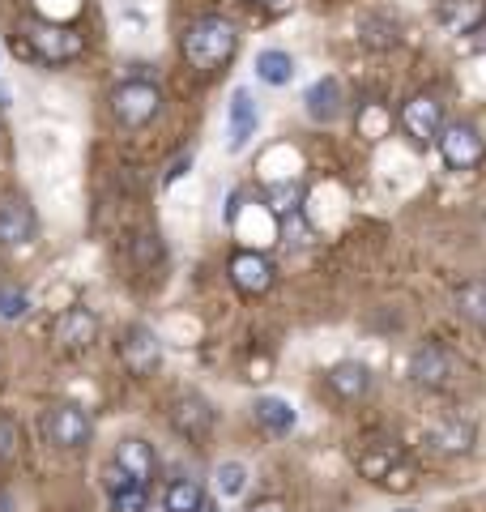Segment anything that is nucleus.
Wrapping results in <instances>:
<instances>
[{"instance_id":"11","label":"nucleus","mask_w":486,"mask_h":512,"mask_svg":"<svg viewBox=\"0 0 486 512\" xmlns=\"http://www.w3.org/2000/svg\"><path fill=\"white\" fill-rule=\"evenodd\" d=\"M226 274H231L235 291H243V295H265L269 286H273V265L265 261L261 252H252V248L235 252L231 265H226Z\"/></svg>"},{"instance_id":"25","label":"nucleus","mask_w":486,"mask_h":512,"mask_svg":"<svg viewBox=\"0 0 486 512\" xmlns=\"http://www.w3.org/2000/svg\"><path fill=\"white\" fill-rule=\"evenodd\" d=\"M26 308H30L26 291H13V286H0V316H5V320H18V316H26Z\"/></svg>"},{"instance_id":"22","label":"nucleus","mask_w":486,"mask_h":512,"mask_svg":"<svg viewBox=\"0 0 486 512\" xmlns=\"http://www.w3.org/2000/svg\"><path fill=\"white\" fill-rule=\"evenodd\" d=\"M457 312L469 320V325H478L486 333V278H474L465 282L457 291Z\"/></svg>"},{"instance_id":"23","label":"nucleus","mask_w":486,"mask_h":512,"mask_svg":"<svg viewBox=\"0 0 486 512\" xmlns=\"http://www.w3.org/2000/svg\"><path fill=\"white\" fill-rule=\"evenodd\" d=\"M214 487L222 500H235V495H243V487H248V466H243V461H222L214 474Z\"/></svg>"},{"instance_id":"5","label":"nucleus","mask_w":486,"mask_h":512,"mask_svg":"<svg viewBox=\"0 0 486 512\" xmlns=\"http://www.w3.org/2000/svg\"><path fill=\"white\" fill-rule=\"evenodd\" d=\"M43 436L47 444H56V448H86L90 436H94V423H90V414L73 406V402H60L43 414Z\"/></svg>"},{"instance_id":"12","label":"nucleus","mask_w":486,"mask_h":512,"mask_svg":"<svg viewBox=\"0 0 486 512\" xmlns=\"http://www.w3.org/2000/svg\"><path fill=\"white\" fill-rule=\"evenodd\" d=\"M52 333H56V346L60 350L77 355V350H90L94 338H99V316H94L90 308H69V312H60Z\"/></svg>"},{"instance_id":"16","label":"nucleus","mask_w":486,"mask_h":512,"mask_svg":"<svg viewBox=\"0 0 486 512\" xmlns=\"http://www.w3.org/2000/svg\"><path fill=\"white\" fill-rule=\"evenodd\" d=\"M324 384H329V393L342 397V402H359V397L371 393V367L359 363V359L333 363L329 372H324Z\"/></svg>"},{"instance_id":"3","label":"nucleus","mask_w":486,"mask_h":512,"mask_svg":"<svg viewBox=\"0 0 486 512\" xmlns=\"http://www.w3.org/2000/svg\"><path fill=\"white\" fill-rule=\"evenodd\" d=\"M435 146H440V158H444L448 171H474L486 158V141H482V133L469 120L444 124L440 137H435Z\"/></svg>"},{"instance_id":"19","label":"nucleus","mask_w":486,"mask_h":512,"mask_svg":"<svg viewBox=\"0 0 486 512\" xmlns=\"http://www.w3.org/2000/svg\"><path fill=\"white\" fill-rule=\"evenodd\" d=\"M252 414H256V423H261L269 436H290L295 423H299V414H295V406H290L286 397H256Z\"/></svg>"},{"instance_id":"13","label":"nucleus","mask_w":486,"mask_h":512,"mask_svg":"<svg viewBox=\"0 0 486 512\" xmlns=\"http://www.w3.org/2000/svg\"><path fill=\"white\" fill-rule=\"evenodd\" d=\"M39 222H35V210L22 201V197H5L0 201V244L5 248H26L35 239Z\"/></svg>"},{"instance_id":"4","label":"nucleus","mask_w":486,"mask_h":512,"mask_svg":"<svg viewBox=\"0 0 486 512\" xmlns=\"http://www.w3.org/2000/svg\"><path fill=\"white\" fill-rule=\"evenodd\" d=\"M111 111L124 128H145L162 111V94L154 82H124L111 94Z\"/></svg>"},{"instance_id":"28","label":"nucleus","mask_w":486,"mask_h":512,"mask_svg":"<svg viewBox=\"0 0 486 512\" xmlns=\"http://www.w3.org/2000/svg\"><path fill=\"white\" fill-rule=\"evenodd\" d=\"M188 167H192V154H180V158H175V163H171V171L162 175V188H171L175 180H184V175H188Z\"/></svg>"},{"instance_id":"2","label":"nucleus","mask_w":486,"mask_h":512,"mask_svg":"<svg viewBox=\"0 0 486 512\" xmlns=\"http://www.w3.org/2000/svg\"><path fill=\"white\" fill-rule=\"evenodd\" d=\"M22 35L30 43V52H35L43 64H69L86 52V39L77 35L73 26H56V22H26Z\"/></svg>"},{"instance_id":"15","label":"nucleus","mask_w":486,"mask_h":512,"mask_svg":"<svg viewBox=\"0 0 486 512\" xmlns=\"http://www.w3.org/2000/svg\"><path fill=\"white\" fill-rule=\"evenodd\" d=\"M111 466L133 478L137 487H150L154 474H158L154 444H145V440H120V444H116V461H111Z\"/></svg>"},{"instance_id":"10","label":"nucleus","mask_w":486,"mask_h":512,"mask_svg":"<svg viewBox=\"0 0 486 512\" xmlns=\"http://www.w3.org/2000/svg\"><path fill=\"white\" fill-rule=\"evenodd\" d=\"M303 111H307V120H316V124H337L346 111L342 82H337V77H316L303 94Z\"/></svg>"},{"instance_id":"30","label":"nucleus","mask_w":486,"mask_h":512,"mask_svg":"<svg viewBox=\"0 0 486 512\" xmlns=\"http://www.w3.org/2000/svg\"><path fill=\"white\" fill-rule=\"evenodd\" d=\"M252 5H261V9H273V13H282L286 5H295V0H252Z\"/></svg>"},{"instance_id":"26","label":"nucleus","mask_w":486,"mask_h":512,"mask_svg":"<svg viewBox=\"0 0 486 512\" xmlns=\"http://www.w3.org/2000/svg\"><path fill=\"white\" fill-rule=\"evenodd\" d=\"M133 256H137V265H141V269L158 265V261H162V244H158V235H137Z\"/></svg>"},{"instance_id":"24","label":"nucleus","mask_w":486,"mask_h":512,"mask_svg":"<svg viewBox=\"0 0 486 512\" xmlns=\"http://www.w3.org/2000/svg\"><path fill=\"white\" fill-rule=\"evenodd\" d=\"M295 205H299V184H278L273 188V197H269V210L286 218V214H295Z\"/></svg>"},{"instance_id":"18","label":"nucleus","mask_w":486,"mask_h":512,"mask_svg":"<svg viewBox=\"0 0 486 512\" xmlns=\"http://www.w3.org/2000/svg\"><path fill=\"white\" fill-rule=\"evenodd\" d=\"M474 436H478V431H474V423H469V419H448V423L427 431V444L435 448V453L457 457V453H469V448H474Z\"/></svg>"},{"instance_id":"27","label":"nucleus","mask_w":486,"mask_h":512,"mask_svg":"<svg viewBox=\"0 0 486 512\" xmlns=\"http://www.w3.org/2000/svg\"><path fill=\"white\" fill-rule=\"evenodd\" d=\"M13 453H18V427H13V419L0 414V466L13 461Z\"/></svg>"},{"instance_id":"17","label":"nucleus","mask_w":486,"mask_h":512,"mask_svg":"<svg viewBox=\"0 0 486 512\" xmlns=\"http://www.w3.org/2000/svg\"><path fill=\"white\" fill-rule=\"evenodd\" d=\"M440 26L448 35H474L486 26V5L482 0H440Z\"/></svg>"},{"instance_id":"1","label":"nucleus","mask_w":486,"mask_h":512,"mask_svg":"<svg viewBox=\"0 0 486 512\" xmlns=\"http://www.w3.org/2000/svg\"><path fill=\"white\" fill-rule=\"evenodd\" d=\"M184 60L192 64V69L201 73H218L222 64H231L235 47H239V30L226 22V18H197L188 30H184Z\"/></svg>"},{"instance_id":"20","label":"nucleus","mask_w":486,"mask_h":512,"mask_svg":"<svg viewBox=\"0 0 486 512\" xmlns=\"http://www.w3.org/2000/svg\"><path fill=\"white\" fill-rule=\"evenodd\" d=\"M256 77L265 86H290L295 82V56L278 52V47H265V52H256Z\"/></svg>"},{"instance_id":"7","label":"nucleus","mask_w":486,"mask_h":512,"mask_svg":"<svg viewBox=\"0 0 486 512\" xmlns=\"http://www.w3.org/2000/svg\"><path fill=\"white\" fill-rule=\"evenodd\" d=\"M120 359L133 376H154L162 363V342L150 325H128L120 338Z\"/></svg>"},{"instance_id":"31","label":"nucleus","mask_w":486,"mask_h":512,"mask_svg":"<svg viewBox=\"0 0 486 512\" xmlns=\"http://www.w3.org/2000/svg\"><path fill=\"white\" fill-rule=\"evenodd\" d=\"M9 99H13V94H9V86H5V82H0V111H5V107H9Z\"/></svg>"},{"instance_id":"29","label":"nucleus","mask_w":486,"mask_h":512,"mask_svg":"<svg viewBox=\"0 0 486 512\" xmlns=\"http://www.w3.org/2000/svg\"><path fill=\"white\" fill-rule=\"evenodd\" d=\"M248 512H290V504L286 500H273V495H269V500H256Z\"/></svg>"},{"instance_id":"33","label":"nucleus","mask_w":486,"mask_h":512,"mask_svg":"<svg viewBox=\"0 0 486 512\" xmlns=\"http://www.w3.org/2000/svg\"><path fill=\"white\" fill-rule=\"evenodd\" d=\"M0 286H5V278H0Z\"/></svg>"},{"instance_id":"34","label":"nucleus","mask_w":486,"mask_h":512,"mask_svg":"<svg viewBox=\"0 0 486 512\" xmlns=\"http://www.w3.org/2000/svg\"><path fill=\"white\" fill-rule=\"evenodd\" d=\"M205 512H214V508H205Z\"/></svg>"},{"instance_id":"21","label":"nucleus","mask_w":486,"mask_h":512,"mask_svg":"<svg viewBox=\"0 0 486 512\" xmlns=\"http://www.w3.org/2000/svg\"><path fill=\"white\" fill-rule=\"evenodd\" d=\"M167 512H205V491L197 478H175V483L167 487V504H162Z\"/></svg>"},{"instance_id":"9","label":"nucleus","mask_w":486,"mask_h":512,"mask_svg":"<svg viewBox=\"0 0 486 512\" xmlns=\"http://www.w3.org/2000/svg\"><path fill=\"white\" fill-rule=\"evenodd\" d=\"M256 128H261V107H256V99L248 90H235L231 94V111H226V146H231V154H239V150H248V141L256 137Z\"/></svg>"},{"instance_id":"14","label":"nucleus","mask_w":486,"mask_h":512,"mask_svg":"<svg viewBox=\"0 0 486 512\" xmlns=\"http://www.w3.org/2000/svg\"><path fill=\"white\" fill-rule=\"evenodd\" d=\"M171 427L180 431L184 440H205L209 427H214V406H209L205 397H197V393L175 397V406H171Z\"/></svg>"},{"instance_id":"8","label":"nucleus","mask_w":486,"mask_h":512,"mask_svg":"<svg viewBox=\"0 0 486 512\" xmlns=\"http://www.w3.org/2000/svg\"><path fill=\"white\" fill-rule=\"evenodd\" d=\"M401 128L410 133L414 141H435L440 137V128H444V103L435 99V94H414L410 103L401 107Z\"/></svg>"},{"instance_id":"32","label":"nucleus","mask_w":486,"mask_h":512,"mask_svg":"<svg viewBox=\"0 0 486 512\" xmlns=\"http://www.w3.org/2000/svg\"><path fill=\"white\" fill-rule=\"evenodd\" d=\"M401 512H414V508H401Z\"/></svg>"},{"instance_id":"6","label":"nucleus","mask_w":486,"mask_h":512,"mask_svg":"<svg viewBox=\"0 0 486 512\" xmlns=\"http://www.w3.org/2000/svg\"><path fill=\"white\" fill-rule=\"evenodd\" d=\"M410 376L423 389H448L452 380L461 376V359L444 346H418L410 355Z\"/></svg>"}]
</instances>
